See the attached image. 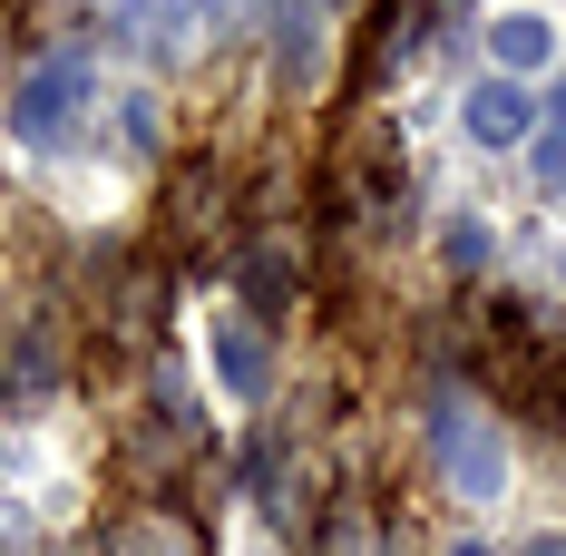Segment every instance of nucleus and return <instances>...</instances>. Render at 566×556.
<instances>
[{
  "label": "nucleus",
  "instance_id": "obj_1",
  "mask_svg": "<svg viewBox=\"0 0 566 556\" xmlns=\"http://www.w3.org/2000/svg\"><path fill=\"white\" fill-rule=\"evenodd\" d=\"M98 108V69L78 50H50L20 69V88H10V137L20 147H69V127Z\"/></svg>",
  "mask_w": 566,
  "mask_h": 556
},
{
  "label": "nucleus",
  "instance_id": "obj_2",
  "mask_svg": "<svg viewBox=\"0 0 566 556\" xmlns=\"http://www.w3.org/2000/svg\"><path fill=\"white\" fill-rule=\"evenodd\" d=\"M430 449H440V479H450L469 507L509 499V440H499V420H489V410H469L459 390L430 410Z\"/></svg>",
  "mask_w": 566,
  "mask_h": 556
},
{
  "label": "nucleus",
  "instance_id": "obj_3",
  "mask_svg": "<svg viewBox=\"0 0 566 556\" xmlns=\"http://www.w3.org/2000/svg\"><path fill=\"white\" fill-rule=\"evenodd\" d=\"M206 371H216V390L234 410H264L274 400V342H264V323L254 313H216L206 323Z\"/></svg>",
  "mask_w": 566,
  "mask_h": 556
},
{
  "label": "nucleus",
  "instance_id": "obj_4",
  "mask_svg": "<svg viewBox=\"0 0 566 556\" xmlns=\"http://www.w3.org/2000/svg\"><path fill=\"white\" fill-rule=\"evenodd\" d=\"M459 127H469V147H527V137H537V98L489 69V78L459 98Z\"/></svg>",
  "mask_w": 566,
  "mask_h": 556
},
{
  "label": "nucleus",
  "instance_id": "obj_5",
  "mask_svg": "<svg viewBox=\"0 0 566 556\" xmlns=\"http://www.w3.org/2000/svg\"><path fill=\"white\" fill-rule=\"evenodd\" d=\"M489 59H499V78H517V88L547 78V69H557V20H547L537 0H527V10H499V20H489Z\"/></svg>",
  "mask_w": 566,
  "mask_h": 556
},
{
  "label": "nucleus",
  "instance_id": "obj_6",
  "mask_svg": "<svg viewBox=\"0 0 566 556\" xmlns=\"http://www.w3.org/2000/svg\"><path fill=\"white\" fill-rule=\"evenodd\" d=\"M323 69H333L323 10H313V0H283V10H274V78H283V88H313Z\"/></svg>",
  "mask_w": 566,
  "mask_h": 556
},
{
  "label": "nucleus",
  "instance_id": "obj_7",
  "mask_svg": "<svg viewBox=\"0 0 566 556\" xmlns=\"http://www.w3.org/2000/svg\"><path fill=\"white\" fill-rule=\"evenodd\" d=\"M489 254H499L489 216H440V264L450 274H489Z\"/></svg>",
  "mask_w": 566,
  "mask_h": 556
},
{
  "label": "nucleus",
  "instance_id": "obj_8",
  "mask_svg": "<svg viewBox=\"0 0 566 556\" xmlns=\"http://www.w3.org/2000/svg\"><path fill=\"white\" fill-rule=\"evenodd\" d=\"M527 176H537V196H566V127H557V117L527 137Z\"/></svg>",
  "mask_w": 566,
  "mask_h": 556
},
{
  "label": "nucleus",
  "instance_id": "obj_9",
  "mask_svg": "<svg viewBox=\"0 0 566 556\" xmlns=\"http://www.w3.org/2000/svg\"><path fill=\"white\" fill-rule=\"evenodd\" d=\"M244 293H254V323L283 313V254H244Z\"/></svg>",
  "mask_w": 566,
  "mask_h": 556
},
{
  "label": "nucleus",
  "instance_id": "obj_10",
  "mask_svg": "<svg viewBox=\"0 0 566 556\" xmlns=\"http://www.w3.org/2000/svg\"><path fill=\"white\" fill-rule=\"evenodd\" d=\"M117 137L127 157H157V98H117Z\"/></svg>",
  "mask_w": 566,
  "mask_h": 556
},
{
  "label": "nucleus",
  "instance_id": "obj_11",
  "mask_svg": "<svg viewBox=\"0 0 566 556\" xmlns=\"http://www.w3.org/2000/svg\"><path fill=\"white\" fill-rule=\"evenodd\" d=\"M59 381V361H50V342H20V361H10V390L30 400V390H50Z\"/></svg>",
  "mask_w": 566,
  "mask_h": 556
},
{
  "label": "nucleus",
  "instance_id": "obj_12",
  "mask_svg": "<svg viewBox=\"0 0 566 556\" xmlns=\"http://www.w3.org/2000/svg\"><path fill=\"white\" fill-rule=\"evenodd\" d=\"M108 556H176V537H157V527H117Z\"/></svg>",
  "mask_w": 566,
  "mask_h": 556
},
{
  "label": "nucleus",
  "instance_id": "obj_13",
  "mask_svg": "<svg viewBox=\"0 0 566 556\" xmlns=\"http://www.w3.org/2000/svg\"><path fill=\"white\" fill-rule=\"evenodd\" d=\"M547 108H557V127H566V78H557V88H547Z\"/></svg>",
  "mask_w": 566,
  "mask_h": 556
},
{
  "label": "nucleus",
  "instance_id": "obj_14",
  "mask_svg": "<svg viewBox=\"0 0 566 556\" xmlns=\"http://www.w3.org/2000/svg\"><path fill=\"white\" fill-rule=\"evenodd\" d=\"M450 556H499V547H479V537H459V547H450Z\"/></svg>",
  "mask_w": 566,
  "mask_h": 556
},
{
  "label": "nucleus",
  "instance_id": "obj_15",
  "mask_svg": "<svg viewBox=\"0 0 566 556\" xmlns=\"http://www.w3.org/2000/svg\"><path fill=\"white\" fill-rule=\"evenodd\" d=\"M527 556H566V537H537V547H527Z\"/></svg>",
  "mask_w": 566,
  "mask_h": 556
},
{
  "label": "nucleus",
  "instance_id": "obj_16",
  "mask_svg": "<svg viewBox=\"0 0 566 556\" xmlns=\"http://www.w3.org/2000/svg\"><path fill=\"white\" fill-rule=\"evenodd\" d=\"M244 556H274V537H244Z\"/></svg>",
  "mask_w": 566,
  "mask_h": 556
},
{
  "label": "nucleus",
  "instance_id": "obj_17",
  "mask_svg": "<svg viewBox=\"0 0 566 556\" xmlns=\"http://www.w3.org/2000/svg\"><path fill=\"white\" fill-rule=\"evenodd\" d=\"M557 283H566V244H557Z\"/></svg>",
  "mask_w": 566,
  "mask_h": 556
}]
</instances>
